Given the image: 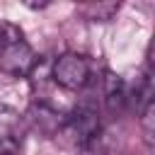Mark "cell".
I'll return each instance as SVG.
<instances>
[{
    "label": "cell",
    "instance_id": "1",
    "mask_svg": "<svg viewBox=\"0 0 155 155\" xmlns=\"http://www.w3.org/2000/svg\"><path fill=\"white\" fill-rule=\"evenodd\" d=\"M34 68V51L24 41V31L12 24L2 22L0 24V70L15 78L29 75Z\"/></svg>",
    "mask_w": 155,
    "mask_h": 155
},
{
    "label": "cell",
    "instance_id": "2",
    "mask_svg": "<svg viewBox=\"0 0 155 155\" xmlns=\"http://www.w3.org/2000/svg\"><path fill=\"white\" fill-rule=\"evenodd\" d=\"M90 73L92 65L85 56L80 53H63L56 58L51 78L56 80V85L65 87V90H82L90 82Z\"/></svg>",
    "mask_w": 155,
    "mask_h": 155
},
{
    "label": "cell",
    "instance_id": "3",
    "mask_svg": "<svg viewBox=\"0 0 155 155\" xmlns=\"http://www.w3.org/2000/svg\"><path fill=\"white\" fill-rule=\"evenodd\" d=\"M63 136H68L78 145H90L99 133V119L92 107H78L73 114H65V121L61 126Z\"/></svg>",
    "mask_w": 155,
    "mask_h": 155
},
{
    "label": "cell",
    "instance_id": "4",
    "mask_svg": "<svg viewBox=\"0 0 155 155\" xmlns=\"http://www.w3.org/2000/svg\"><path fill=\"white\" fill-rule=\"evenodd\" d=\"M22 143V128H19V114L0 107V150H19Z\"/></svg>",
    "mask_w": 155,
    "mask_h": 155
},
{
    "label": "cell",
    "instance_id": "5",
    "mask_svg": "<svg viewBox=\"0 0 155 155\" xmlns=\"http://www.w3.org/2000/svg\"><path fill=\"white\" fill-rule=\"evenodd\" d=\"M128 85L114 75V73H107L104 75V102H107V109L109 111H121L128 107Z\"/></svg>",
    "mask_w": 155,
    "mask_h": 155
},
{
    "label": "cell",
    "instance_id": "6",
    "mask_svg": "<svg viewBox=\"0 0 155 155\" xmlns=\"http://www.w3.org/2000/svg\"><path fill=\"white\" fill-rule=\"evenodd\" d=\"M27 116H29V121H31L36 128H41L44 133H58L61 126H63V121H65V114H58V111L51 109L48 104H34Z\"/></svg>",
    "mask_w": 155,
    "mask_h": 155
},
{
    "label": "cell",
    "instance_id": "7",
    "mask_svg": "<svg viewBox=\"0 0 155 155\" xmlns=\"http://www.w3.org/2000/svg\"><path fill=\"white\" fill-rule=\"evenodd\" d=\"M155 102H148L145 107H143V116H140V121H143V131H145V140H148V145L153 143V133H155Z\"/></svg>",
    "mask_w": 155,
    "mask_h": 155
},
{
    "label": "cell",
    "instance_id": "8",
    "mask_svg": "<svg viewBox=\"0 0 155 155\" xmlns=\"http://www.w3.org/2000/svg\"><path fill=\"white\" fill-rule=\"evenodd\" d=\"M116 10H119V5H114V2H109V5H92L90 7V17L99 19V22H107Z\"/></svg>",
    "mask_w": 155,
    "mask_h": 155
},
{
    "label": "cell",
    "instance_id": "9",
    "mask_svg": "<svg viewBox=\"0 0 155 155\" xmlns=\"http://www.w3.org/2000/svg\"><path fill=\"white\" fill-rule=\"evenodd\" d=\"M27 7H46V2H27Z\"/></svg>",
    "mask_w": 155,
    "mask_h": 155
},
{
    "label": "cell",
    "instance_id": "10",
    "mask_svg": "<svg viewBox=\"0 0 155 155\" xmlns=\"http://www.w3.org/2000/svg\"><path fill=\"white\" fill-rule=\"evenodd\" d=\"M0 155H17V150H0Z\"/></svg>",
    "mask_w": 155,
    "mask_h": 155
}]
</instances>
